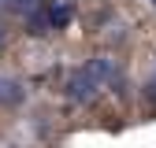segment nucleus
Masks as SVG:
<instances>
[{
  "mask_svg": "<svg viewBox=\"0 0 156 148\" xmlns=\"http://www.w3.org/2000/svg\"><path fill=\"white\" fill-rule=\"evenodd\" d=\"M97 89H101V85H97V78L89 74V67H78V70H71V74H67V96H71V100L86 104Z\"/></svg>",
  "mask_w": 156,
  "mask_h": 148,
  "instance_id": "1",
  "label": "nucleus"
},
{
  "mask_svg": "<svg viewBox=\"0 0 156 148\" xmlns=\"http://www.w3.org/2000/svg\"><path fill=\"white\" fill-rule=\"evenodd\" d=\"M26 100V89L19 85V82H11V78H0V107H19Z\"/></svg>",
  "mask_w": 156,
  "mask_h": 148,
  "instance_id": "2",
  "label": "nucleus"
},
{
  "mask_svg": "<svg viewBox=\"0 0 156 148\" xmlns=\"http://www.w3.org/2000/svg\"><path fill=\"white\" fill-rule=\"evenodd\" d=\"M86 67H89V74L97 78V85H101V82H112V78H115V67H112L108 59H89Z\"/></svg>",
  "mask_w": 156,
  "mask_h": 148,
  "instance_id": "3",
  "label": "nucleus"
},
{
  "mask_svg": "<svg viewBox=\"0 0 156 148\" xmlns=\"http://www.w3.org/2000/svg\"><path fill=\"white\" fill-rule=\"evenodd\" d=\"M67 18H71V8L67 4H56L48 11V26H67Z\"/></svg>",
  "mask_w": 156,
  "mask_h": 148,
  "instance_id": "4",
  "label": "nucleus"
},
{
  "mask_svg": "<svg viewBox=\"0 0 156 148\" xmlns=\"http://www.w3.org/2000/svg\"><path fill=\"white\" fill-rule=\"evenodd\" d=\"M37 0H11V11H30Z\"/></svg>",
  "mask_w": 156,
  "mask_h": 148,
  "instance_id": "5",
  "label": "nucleus"
},
{
  "mask_svg": "<svg viewBox=\"0 0 156 148\" xmlns=\"http://www.w3.org/2000/svg\"><path fill=\"white\" fill-rule=\"evenodd\" d=\"M4 45H8V30L0 26V52H4Z\"/></svg>",
  "mask_w": 156,
  "mask_h": 148,
  "instance_id": "6",
  "label": "nucleus"
},
{
  "mask_svg": "<svg viewBox=\"0 0 156 148\" xmlns=\"http://www.w3.org/2000/svg\"><path fill=\"white\" fill-rule=\"evenodd\" d=\"M152 4H156V0H152Z\"/></svg>",
  "mask_w": 156,
  "mask_h": 148,
  "instance_id": "7",
  "label": "nucleus"
}]
</instances>
